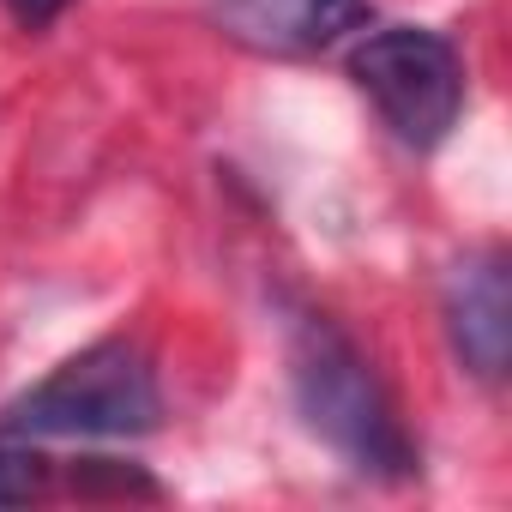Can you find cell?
Here are the masks:
<instances>
[{"label":"cell","mask_w":512,"mask_h":512,"mask_svg":"<svg viewBox=\"0 0 512 512\" xmlns=\"http://www.w3.org/2000/svg\"><path fill=\"white\" fill-rule=\"evenodd\" d=\"M446 326L470 374L500 380L506 350H512V290H506V260L500 253H470L446 278Z\"/></svg>","instance_id":"5b68a950"},{"label":"cell","mask_w":512,"mask_h":512,"mask_svg":"<svg viewBox=\"0 0 512 512\" xmlns=\"http://www.w3.org/2000/svg\"><path fill=\"white\" fill-rule=\"evenodd\" d=\"M350 79L374 97L380 121L416 151L440 145L464 109V67H458L452 43L434 31H416V25L362 37L350 55Z\"/></svg>","instance_id":"3957f363"},{"label":"cell","mask_w":512,"mask_h":512,"mask_svg":"<svg viewBox=\"0 0 512 512\" xmlns=\"http://www.w3.org/2000/svg\"><path fill=\"white\" fill-rule=\"evenodd\" d=\"M290 380H296V404H302L308 428L326 446H338L362 476H410L416 470V446H410L380 374L326 314H302L290 326Z\"/></svg>","instance_id":"6da1fadb"},{"label":"cell","mask_w":512,"mask_h":512,"mask_svg":"<svg viewBox=\"0 0 512 512\" xmlns=\"http://www.w3.org/2000/svg\"><path fill=\"white\" fill-rule=\"evenodd\" d=\"M217 25L253 55H320L368 25V0H217Z\"/></svg>","instance_id":"277c9868"},{"label":"cell","mask_w":512,"mask_h":512,"mask_svg":"<svg viewBox=\"0 0 512 512\" xmlns=\"http://www.w3.org/2000/svg\"><path fill=\"white\" fill-rule=\"evenodd\" d=\"M163 398L151 356L127 338H103L61 362L43 386H31L13 410V434H145L157 428Z\"/></svg>","instance_id":"7a4b0ae2"},{"label":"cell","mask_w":512,"mask_h":512,"mask_svg":"<svg viewBox=\"0 0 512 512\" xmlns=\"http://www.w3.org/2000/svg\"><path fill=\"white\" fill-rule=\"evenodd\" d=\"M7 7H13V13H19L25 25H49V19H55V13L67 7V0H7Z\"/></svg>","instance_id":"52a82bcc"},{"label":"cell","mask_w":512,"mask_h":512,"mask_svg":"<svg viewBox=\"0 0 512 512\" xmlns=\"http://www.w3.org/2000/svg\"><path fill=\"white\" fill-rule=\"evenodd\" d=\"M49 488V458H37L31 446L0 440V506H25Z\"/></svg>","instance_id":"8992f818"}]
</instances>
